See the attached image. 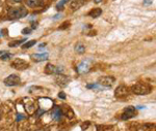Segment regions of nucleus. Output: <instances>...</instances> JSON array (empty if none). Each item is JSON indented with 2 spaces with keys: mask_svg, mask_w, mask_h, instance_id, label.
Wrapping results in <instances>:
<instances>
[{
  "mask_svg": "<svg viewBox=\"0 0 156 131\" xmlns=\"http://www.w3.org/2000/svg\"><path fill=\"white\" fill-rule=\"evenodd\" d=\"M131 91L136 95H148L152 92V87L146 83H137L131 87Z\"/></svg>",
  "mask_w": 156,
  "mask_h": 131,
  "instance_id": "f257e3e1",
  "label": "nucleus"
},
{
  "mask_svg": "<svg viewBox=\"0 0 156 131\" xmlns=\"http://www.w3.org/2000/svg\"><path fill=\"white\" fill-rule=\"evenodd\" d=\"M28 11L27 9L25 8L23 6H20V7H12L9 11L7 12V16H9V19H22V18L26 17Z\"/></svg>",
  "mask_w": 156,
  "mask_h": 131,
  "instance_id": "f03ea898",
  "label": "nucleus"
},
{
  "mask_svg": "<svg viewBox=\"0 0 156 131\" xmlns=\"http://www.w3.org/2000/svg\"><path fill=\"white\" fill-rule=\"evenodd\" d=\"M3 83L7 87H14V86H18L21 84V79L18 74H11L4 79Z\"/></svg>",
  "mask_w": 156,
  "mask_h": 131,
  "instance_id": "7ed1b4c3",
  "label": "nucleus"
},
{
  "mask_svg": "<svg viewBox=\"0 0 156 131\" xmlns=\"http://www.w3.org/2000/svg\"><path fill=\"white\" fill-rule=\"evenodd\" d=\"M137 115V110L134 106H128L123 110L122 115H121V119L122 120H129L131 118H134Z\"/></svg>",
  "mask_w": 156,
  "mask_h": 131,
  "instance_id": "20e7f679",
  "label": "nucleus"
},
{
  "mask_svg": "<svg viewBox=\"0 0 156 131\" xmlns=\"http://www.w3.org/2000/svg\"><path fill=\"white\" fill-rule=\"evenodd\" d=\"M54 80H55V83H56L57 85L60 86V87H62V88L67 87V86L69 85V83L71 82L70 77H68L67 75H65V74H55Z\"/></svg>",
  "mask_w": 156,
  "mask_h": 131,
  "instance_id": "39448f33",
  "label": "nucleus"
},
{
  "mask_svg": "<svg viewBox=\"0 0 156 131\" xmlns=\"http://www.w3.org/2000/svg\"><path fill=\"white\" fill-rule=\"evenodd\" d=\"M129 95V88L124 85H121L117 87L115 90V96L117 98H125Z\"/></svg>",
  "mask_w": 156,
  "mask_h": 131,
  "instance_id": "423d86ee",
  "label": "nucleus"
},
{
  "mask_svg": "<svg viewBox=\"0 0 156 131\" xmlns=\"http://www.w3.org/2000/svg\"><path fill=\"white\" fill-rule=\"evenodd\" d=\"M29 64L27 63L25 60L23 59H15L14 61L12 62V67L17 70H24L26 68H28Z\"/></svg>",
  "mask_w": 156,
  "mask_h": 131,
  "instance_id": "0eeeda50",
  "label": "nucleus"
},
{
  "mask_svg": "<svg viewBox=\"0 0 156 131\" xmlns=\"http://www.w3.org/2000/svg\"><path fill=\"white\" fill-rule=\"evenodd\" d=\"M115 82V79L114 77H101L98 79V85L103 86V87H112Z\"/></svg>",
  "mask_w": 156,
  "mask_h": 131,
  "instance_id": "6e6552de",
  "label": "nucleus"
},
{
  "mask_svg": "<svg viewBox=\"0 0 156 131\" xmlns=\"http://www.w3.org/2000/svg\"><path fill=\"white\" fill-rule=\"evenodd\" d=\"M64 71V68L62 66H54L52 64H47L46 67H45V74H62Z\"/></svg>",
  "mask_w": 156,
  "mask_h": 131,
  "instance_id": "1a4fd4ad",
  "label": "nucleus"
},
{
  "mask_svg": "<svg viewBox=\"0 0 156 131\" xmlns=\"http://www.w3.org/2000/svg\"><path fill=\"white\" fill-rule=\"evenodd\" d=\"M90 68V63L87 60H84V61L80 62L77 66V71L79 74H87L89 72V70Z\"/></svg>",
  "mask_w": 156,
  "mask_h": 131,
  "instance_id": "9d476101",
  "label": "nucleus"
},
{
  "mask_svg": "<svg viewBox=\"0 0 156 131\" xmlns=\"http://www.w3.org/2000/svg\"><path fill=\"white\" fill-rule=\"evenodd\" d=\"M25 4L29 7H41L44 5V0H24Z\"/></svg>",
  "mask_w": 156,
  "mask_h": 131,
  "instance_id": "9b49d317",
  "label": "nucleus"
},
{
  "mask_svg": "<svg viewBox=\"0 0 156 131\" xmlns=\"http://www.w3.org/2000/svg\"><path fill=\"white\" fill-rule=\"evenodd\" d=\"M48 53H43V54H32L30 55V58L36 62H41L48 59Z\"/></svg>",
  "mask_w": 156,
  "mask_h": 131,
  "instance_id": "f8f14e48",
  "label": "nucleus"
},
{
  "mask_svg": "<svg viewBox=\"0 0 156 131\" xmlns=\"http://www.w3.org/2000/svg\"><path fill=\"white\" fill-rule=\"evenodd\" d=\"M51 116H52V119L59 121L60 118H62V108H60V106L54 107L53 110H52Z\"/></svg>",
  "mask_w": 156,
  "mask_h": 131,
  "instance_id": "ddd939ff",
  "label": "nucleus"
},
{
  "mask_svg": "<svg viewBox=\"0 0 156 131\" xmlns=\"http://www.w3.org/2000/svg\"><path fill=\"white\" fill-rule=\"evenodd\" d=\"M84 2L85 0H72L71 3H70V7H71L72 11H76V9H79L83 5Z\"/></svg>",
  "mask_w": 156,
  "mask_h": 131,
  "instance_id": "4468645a",
  "label": "nucleus"
},
{
  "mask_svg": "<svg viewBox=\"0 0 156 131\" xmlns=\"http://www.w3.org/2000/svg\"><path fill=\"white\" fill-rule=\"evenodd\" d=\"M62 108V115L66 116L67 118H69V119H72L73 117H74V112L72 110V108L70 106H68V105H64Z\"/></svg>",
  "mask_w": 156,
  "mask_h": 131,
  "instance_id": "2eb2a0df",
  "label": "nucleus"
},
{
  "mask_svg": "<svg viewBox=\"0 0 156 131\" xmlns=\"http://www.w3.org/2000/svg\"><path fill=\"white\" fill-rule=\"evenodd\" d=\"M101 14H102V9L99 8V7H96V8H93L92 11H90L87 16L92 17V18H98L101 16Z\"/></svg>",
  "mask_w": 156,
  "mask_h": 131,
  "instance_id": "dca6fc26",
  "label": "nucleus"
},
{
  "mask_svg": "<svg viewBox=\"0 0 156 131\" xmlns=\"http://www.w3.org/2000/svg\"><path fill=\"white\" fill-rule=\"evenodd\" d=\"M75 51H76V53H78V54H83L85 52V47L82 44H78L77 46L75 47Z\"/></svg>",
  "mask_w": 156,
  "mask_h": 131,
  "instance_id": "f3484780",
  "label": "nucleus"
},
{
  "mask_svg": "<svg viewBox=\"0 0 156 131\" xmlns=\"http://www.w3.org/2000/svg\"><path fill=\"white\" fill-rule=\"evenodd\" d=\"M37 44V40H29V41H27L26 44H24L23 46H22V47L23 49H28V47H31L32 46H34V44Z\"/></svg>",
  "mask_w": 156,
  "mask_h": 131,
  "instance_id": "a211bd4d",
  "label": "nucleus"
},
{
  "mask_svg": "<svg viewBox=\"0 0 156 131\" xmlns=\"http://www.w3.org/2000/svg\"><path fill=\"white\" fill-rule=\"evenodd\" d=\"M24 41H26V39H22V40H15L14 42H9V47H17V46H20V44H22Z\"/></svg>",
  "mask_w": 156,
  "mask_h": 131,
  "instance_id": "6ab92c4d",
  "label": "nucleus"
},
{
  "mask_svg": "<svg viewBox=\"0 0 156 131\" xmlns=\"http://www.w3.org/2000/svg\"><path fill=\"white\" fill-rule=\"evenodd\" d=\"M68 1H69V0H62V1H60L59 3L56 5V8L58 9V11H59V9H62V7H64V5L67 3Z\"/></svg>",
  "mask_w": 156,
  "mask_h": 131,
  "instance_id": "aec40b11",
  "label": "nucleus"
},
{
  "mask_svg": "<svg viewBox=\"0 0 156 131\" xmlns=\"http://www.w3.org/2000/svg\"><path fill=\"white\" fill-rule=\"evenodd\" d=\"M12 57V54H9V53H2V55H1V57H0V59L1 60H7L9 58H11Z\"/></svg>",
  "mask_w": 156,
  "mask_h": 131,
  "instance_id": "412c9836",
  "label": "nucleus"
},
{
  "mask_svg": "<svg viewBox=\"0 0 156 131\" xmlns=\"http://www.w3.org/2000/svg\"><path fill=\"white\" fill-rule=\"evenodd\" d=\"M30 32H31V29L30 28H25L22 30V33L23 34H30Z\"/></svg>",
  "mask_w": 156,
  "mask_h": 131,
  "instance_id": "4be33fe9",
  "label": "nucleus"
},
{
  "mask_svg": "<svg viewBox=\"0 0 156 131\" xmlns=\"http://www.w3.org/2000/svg\"><path fill=\"white\" fill-rule=\"evenodd\" d=\"M58 97L59 98H62V99H66V94H65L64 92H60L58 94Z\"/></svg>",
  "mask_w": 156,
  "mask_h": 131,
  "instance_id": "5701e85b",
  "label": "nucleus"
},
{
  "mask_svg": "<svg viewBox=\"0 0 156 131\" xmlns=\"http://www.w3.org/2000/svg\"><path fill=\"white\" fill-rule=\"evenodd\" d=\"M153 0H144V4H152Z\"/></svg>",
  "mask_w": 156,
  "mask_h": 131,
  "instance_id": "b1692460",
  "label": "nucleus"
},
{
  "mask_svg": "<svg viewBox=\"0 0 156 131\" xmlns=\"http://www.w3.org/2000/svg\"><path fill=\"white\" fill-rule=\"evenodd\" d=\"M25 117H23V115H18V118H17V121H20L22 119H24Z\"/></svg>",
  "mask_w": 156,
  "mask_h": 131,
  "instance_id": "393cba45",
  "label": "nucleus"
},
{
  "mask_svg": "<svg viewBox=\"0 0 156 131\" xmlns=\"http://www.w3.org/2000/svg\"><path fill=\"white\" fill-rule=\"evenodd\" d=\"M102 0H94V2L95 3H100V2H101Z\"/></svg>",
  "mask_w": 156,
  "mask_h": 131,
  "instance_id": "a878e982",
  "label": "nucleus"
},
{
  "mask_svg": "<svg viewBox=\"0 0 156 131\" xmlns=\"http://www.w3.org/2000/svg\"><path fill=\"white\" fill-rule=\"evenodd\" d=\"M12 2H21L22 0H12Z\"/></svg>",
  "mask_w": 156,
  "mask_h": 131,
  "instance_id": "bb28decb",
  "label": "nucleus"
},
{
  "mask_svg": "<svg viewBox=\"0 0 156 131\" xmlns=\"http://www.w3.org/2000/svg\"><path fill=\"white\" fill-rule=\"evenodd\" d=\"M45 46H46V44H40V47H45Z\"/></svg>",
  "mask_w": 156,
  "mask_h": 131,
  "instance_id": "cd10ccee",
  "label": "nucleus"
},
{
  "mask_svg": "<svg viewBox=\"0 0 156 131\" xmlns=\"http://www.w3.org/2000/svg\"><path fill=\"white\" fill-rule=\"evenodd\" d=\"M37 131H45V130H43V129H39V130H37Z\"/></svg>",
  "mask_w": 156,
  "mask_h": 131,
  "instance_id": "c85d7f7f",
  "label": "nucleus"
}]
</instances>
